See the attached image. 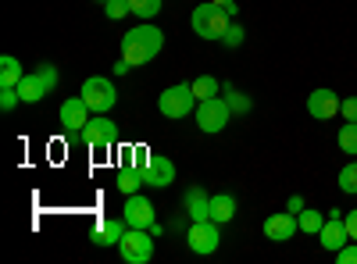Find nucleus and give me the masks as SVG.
I'll list each match as a JSON object with an SVG mask.
<instances>
[{
    "label": "nucleus",
    "mask_w": 357,
    "mask_h": 264,
    "mask_svg": "<svg viewBox=\"0 0 357 264\" xmlns=\"http://www.w3.org/2000/svg\"><path fill=\"white\" fill-rule=\"evenodd\" d=\"M161 50H165V33H161L158 25H151V22L129 29V33L122 36V57H126L132 68L151 65Z\"/></svg>",
    "instance_id": "f257e3e1"
},
{
    "label": "nucleus",
    "mask_w": 357,
    "mask_h": 264,
    "mask_svg": "<svg viewBox=\"0 0 357 264\" xmlns=\"http://www.w3.org/2000/svg\"><path fill=\"white\" fill-rule=\"evenodd\" d=\"M229 25H232V15L222 4H215V0H207V4L193 8V33L200 40H222Z\"/></svg>",
    "instance_id": "f03ea898"
},
{
    "label": "nucleus",
    "mask_w": 357,
    "mask_h": 264,
    "mask_svg": "<svg viewBox=\"0 0 357 264\" xmlns=\"http://www.w3.org/2000/svg\"><path fill=\"white\" fill-rule=\"evenodd\" d=\"M197 93H193V86L190 82H178V86H168V90L158 97V111L165 114V118L178 122V118H190V114L197 111Z\"/></svg>",
    "instance_id": "7ed1b4c3"
},
{
    "label": "nucleus",
    "mask_w": 357,
    "mask_h": 264,
    "mask_svg": "<svg viewBox=\"0 0 357 264\" xmlns=\"http://www.w3.org/2000/svg\"><path fill=\"white\" fill-rule=\"evenodd\" d=\"M79 97L89 104V111H93V114H107L114 107V100H118V90H114V82L107 75H89L82 82V93Z\"/></svg>",
    "instance_id": "20e7f679"
},
{
    "label": "nucleus",
    "mask_w": 357,
    "mask_h": 264,
    "mask_svg": "<svg viewBox=\"0 0 357 264\" xmlns=\"http://www.w3.org/2000/svg\"><path fill=\"white\" fill-rule=\"evenodd\" d=\"M229 118H232V107H229L225 97H211V100H200L197 104V129L207 132V136L222 132L229 125Z\"/></svg>",
    "instance_id": "39448f33"
},
{
    "label": "nucleus",
    "mask_w": 357,
    "mask_h": 264,
    "mask_svg": "<svg viewBox=\"0 0 357 264\" xmlns=\"http://www.w3.org/2000/svg\"><path fill=\"white\" fill-rule=\"evenodd\" d=\"M118 254H122L126 264H146L154 257V236L146 228H126L122 243H118Z\"/></svg>",
    "instance_id": "423d86ee"
},
{
    "label": "nucleus",
    "mask_w": 357,
    "mask_h": 264,
    "mask_svg": "<svg viewBox=\"0 0 357 264\" xmlns=\"http://www.w3.org/2000/svg\"><path fill=\"white\" fill-rule=\"evenodd\" d=\"M186 243H190V250H193V254H200V257L215 254V250H218V243H222V225H218L215 218L193 222V225H190V232H186Z\"/></svg>",
    "instance_id": "0eeeda50"
},
{
    "label": "nucleus",
    "mask_w": 357,
    "mask_h": 264,
    "mask_svg": "<svg viewBox=\"0 0 357 264\" xmlns=\"http://www.w3.org/2000/svg\"><path fill=\"white\" fill-rule=\"evenodd\" d=\"M79 139L86 146H93V150H111L114 139H118V125L107 118V114H93V118L86 122V129L79 132Z\"/></svg>",
    "instance_id": "6e6552de"
},
{
    "label": "nucleus",
    "mask_w": 357,
    "mask_h": 264,
    "mask_svg": "<svg viewBox=\"0 0 357 264\" xmlns=\"http://www.w3.org/2000/svg\"><path fill=\"white\" fill-rule=\"evenodd\" d=\"M93 118V111H89V104L82 100V97H72V100H65L61 104V111H57V122L65 125V132L68 136H79L82 129H86V122Z\"/></svg>",
    "instance_id": "1a4fd4ad"
},
{
    "label": "nucleus",
    "mask_w": 357,
    "mask_h": 264,
    "mask_svg": "<svg viewBox=\"0 0 357 264\" xmlns=\"http://www.w3.org/2000/svg\"><path fill=\"white\" fill-rule=\"evenodd\" d=\"M122 218H126V225H129V228H151V225L158 222V218H154V203L146 200L143 193H132V196H126Z\"/></svg>",
    "instance_id": "9d476101"
},
{
    "label": "nucleus",
    "mask_w": 357,
    "mask_h": 264,
    "mask_svg": "<svg viewBox=\"0 0 357 264\" xmlns=\"http://www.w3.org/2000/svg\"><path fill=\"white\" fill-rule=\"evenodd\" d=\"M340 107H343V97H336V90H325V86L307 97V114H311L314 122H329V118H336Z\"/></svg>",
    "instance_id": "9b49d317"
},
{
    "label": "nucleus",
    "mask_w": 357,
    "mask_h": 264,
    "mask_svg": "<svg viewBox=\"0 0 357 264\" xmlns=\"http://www.w3.org/2000/svg\"><path fill=\"white\" fill-rule=\"evenodd\" d=\"M296 232H301V222H296L293 211H279V215H268L264 218V236L272 240V243H286L293 240Z\"/></svg>",
    "instance_id": "f8f14e48"
},
{
    "label": "nucleus",
    "mask_w": 357,
    "mask_h": 264,
    "mask_svg": "<svg viewBox=\"0 0 357 264\" xmlns=\"http://www.w3.org/2000/svg\"><path fill=\"white\" fill-rule=\"evenodd\" d=\"M318 243H321V250H329V254H336V250H343V247L350 243L347 225H343L340 215H329V218H325V225H321V232H318Z\"/></svg>",
    "instance_id": "ddd939ff"
},
{
    "label": "nucleus",
    "mask_w": 357,
    "mask_h": 264,
    "mask_svg": "<svg viewBox=\"0 0 357 264\" xmlns=\"http://www.w3.org/2000/svg\"><path fill=\"white\" fill-rule=\"evenodd\" d=\"M143 179H146V186H154V189H168L175 183V164L165 154H154L151 164H146V171H143Z\"/></svg>",
    "instance_id": "4468645a"
},
{
    "label": "nucleus",
    "mask_w": 357,
    "mask_h": 264,
    "mask_svg": "<svg viewBox=\"0 0 357 264\" xmlns=\"http://www.w3.org/2000/svg\"><path fill=\"white\" fill-rule=\"evenodd\" d=\"M18 93H22V104H40L43 97H50V82L36 72H25L22 82H18Z\"/></svg>",
    "instance_id": "2eb2a0df"
},
{
    "label": "nucleus",
    "mask_w": 357,
    "mask_h": 264,
    "mask_svg": "<svg viewBox=\"0 0 357 264\" xmlns=\"http://www.w3.org/2000/svg\"><path fill=\"white\" fill-rule=\"evenodd\" d=\"M126 218L122 222H118V218H104V222H97V228H93V236H89V240H93L97 247H118V243H122V236H126Z\"/></svg>",
    "instance_id": "dca6fc26"
},
{
    "label": "nucleus",
    "mask_w": 357,
    "mask_h": 264,
    "mask_svg": "<svg viewBox=\"0 0 357 264\" xmlns=\"http://www.w3.org/2000/svg\"><path fill=\"white\" fill-rule=\"evenodd\" d=\"M183 208H186V215L193 222H204V218H211V196H207L200 186H190L183 193Z\"/></svg>",
    "instance_id": "f3484780"
},
{
    "label": "nucleus",
    "mask_w": 357,
    "mask_h": 264,
    "mask_svg": "<svg viewBox=\"0 0 357 264\" xmlns=\"http://www.w3.org/2000/svg\"><path fill=\"white\" fill-rule=\"evenodd\" d=\"M211 218H215L218 225H229V222L236 218V196H232V193H215V196H211Z\"/></svg>",
    "instance_id": "a211bd4d"
},
{
    "label": "nucleus",
    "mask_w": 357,
    "mask_h": 264,
    "mask_svg": "<svg viewBox=\"0 0 357 264\" xmlns=\"http://www.w3.org/2000/svg\"><path fill=\"white\" fill-rule=\"evenodd\" d=\"M146 186V179H143V168H136V164H129V168H122L118 171V189H122L126 196H132V193H139Z\"/></svg>",
    "instance_id": "6ab92c4d"
},
{
    "label": "nucleus",
    "mask_w": 357,
    "mask_h": 264,
    "mask_svg": "<svg viewBox=\"0 0 357 264\" xmlns=\"http://www.w3.org/2000/svg\"><path fill=\"white\" fill-rule=\"evenodd\" d=\"M190 86H193L197 100H211V97H222V86H218V79H215V75H197Z\"/></svg>",
    "instance_id": "aec40b11"
},
{
    "label": "nucleus",
    "mask_w": 357,
    "mask_h": 264,
    "mask_svg": "<svg viewBox=\"0 0 357 264\" xmlns=\"http://www.w3.org/2000/svg\"><path fill=\"white\" fill-rule=\"evenodd\" d=\"M22 82V65L15 61V57H0V86H18Z\"/></svg>",
    "instance_id": "412c9836"
},
{
    "label": "nucleus",
    "mask_w": 357,
    "mask_h": 264,
    "mask_svg": "<svg viewBox=\"0 0 357 264\" xmlns=\"http://www.w3.org/2000/svg\"><path fill=\"white\" fill-rule=\"evenodd\" d=\"M296 222H301V232H307V236H318V232H321V225H325V215H321V211H311V208H304L301 215H296Z\"/></svg>",
    "instance_id": "4be33fe9"
},
{
    "label": "nucleus",
    "mask_w": 357,
    "mask_h": 264,
    "mask_svg": "<svg viewBox=\"0 0 357 264\" xmlns=\"http://www.w3.org/2000/svg\"><path fill=\"white\" fill-rule=\"evenodd\" d=\"M129 11L143 22H151L154 15H161V0H129Z\"/></svg>",
    "instance_id": "5701e85b"
},
{
    "label": "nucleus",
    "mask_w": 357,
    "mask_h": 264,
    "mask_svg": "<svg viewBox=\"0 0 357 264\" xmlns=\"http://www.w3.org/2000/svg\"><path fill=\"white\" fill-rule=\"evenodd\" d=\"M336 143H340V150H343V154H357V122H347V125L340 129Z\"/></svg>",
    "instance_id": "b1692460"
},
{
    "label": "nucleus",
    "mask_w": 357,
    "mask_h": 264,
    "mask_svg": "<svg viewBox=\"0 0 357 264\" xmlns=\"http://www.w3.org/2000/svg\"><path fill=\"white\" fill-rule=\"evenodd\" d=\"M340 189L343 193H350V196H357V161H350V164H343L340 168Z\"/></svg>",
    "instance_id": "393cba45"
},
{
    "label": "nucleus",
    "mask_w": 357,
    "mask_h": 264,
    "mask_svg": "<svg viewBox=\"0 0 357 264\" xmlns=\"http://www.w3.org/2000/svg\"><path fill=\"white\" fill-rule=\"evenodd\" d=\"M18 104H22L18 86H0V111H15Z\"/></svg>",
    "instance_id": "a878e982"
},
{
    "label": "nucleus",
    "mask_w": 357,
    "mask_h": 264,
    "mask_svg": "<svg viewBox=\"0 0 357 264\" xmlns=\"http://www.w3.org/2000/svg\"><path fill=\"white\" fill-rule=\"evenodd\" d=\"M229 107H232V114H247L250 111V97L247 93H240V90H229Z\"/></svg>",
    "instance_id": "bb28decb"
},
{
    "label": "nucleus",
    "mask_w": 357,
    "mask_h": 264,
    "mask_svg": "<svg viewBox=\"0 0 357 264\" xmlns=\"http://www.w3.org/2000/svg\"><path fill=\"white\" fill-rule=\"evenodd\" d=\"M218 43H222V47H229V50H236V47L243 43V25H236V22H232V25L225 29V36H222Z\"/></svg>",
    "instance_id": "cd10ccee"
},
{
    "label": "nucleus",
    "mask_w": 357,
    "mask_h": 264,
    "mask_svg": "<svg viewBox=\"0 0 357 264\" xmlns=\"http://www.w3.org/2000/svg\"><path fill=\"white\" fill-rule=\"evenodd\" d=\"M104 15H107L111 22H118V18L132 15V11H129V0H107V4H104Z\"/></svg>",
    "instance_id": "c85d7f7f"
},
{
    "label": "nucleus",
    "mask_w": 357,
    "mask_h": 264,
    "mask_svg": "<svg viewBox=\"0 0 357 264\" xmlns=\"http://www.w3.org/2000/svg\"><path fill=\"white\" fill-rule=\"evenodd\" d=\"M336 261L340 264H357V240H350L343 250H336Z\"/></svg>",
    "instance_id": "c756f323"
},
{
    "label": "nucleus",
    "mask_w": 357,
    "mask_h": 264,
    "mask_svg": "<svg viewBox=\"0 0 357 264\" xmlns=\"http://www.w3.org/2000/svg\"><path fill=\"white\" fill-rule=\"evenodd\" d=\"M340 114L347 122H357V97H343V107H340Z\"/></svg>",
    "instance_id": "7c9ffc66"
},
{
    "label": "nucleus",
    "mask_w": 357,
    "mask_h": 264,
    "mask_svg": "<svg viewBox=\"0 0 357 264\" xmlns=\"http://www.w3.org/2000/svg\"><path fill=\"white\" fill-rule=\"evenodd\" d=\"M132 154H136V157H132V164L146 171V164H151V157H154V154H151V150H146V146H136V150H132Z\"/></svg>",
    "instance_id": "2f4dec72"
},
{
    "label": "nucleus",
    "mask_w": 357,
    "mask_h": 264,
    "mask_svg": "<svg viewBox=\"0 0 357 264\" xmlns=\"http://www.w3.org/2000/svg\"><path fill=\"white\" fill-rule=\"evenodd\" d=\"M343 225H347V236H350V240H357V208L343 215Z\"/></svg>",
    "instance_id": "473e14b6"
},
{
    "label": "nucleus",
    "mask_w": 357,
    "mask_h": 264,
    "mask_svg": "<svg viewBox=\"0 0 357 264\" xmlns=\"http://www.w3.org/2000/svg\"><path fill=\"white\" fill-rule=\"evenodd\" d=\"M40 75L50 82V90H54V86H57V68L54 65H40Z\"/></svg>",
    "instance_id": "72a5a7b5"
},
{
    "label": "nucleus",
    "mask_w": 357,
    "mask_h": 264,
    "mask_svg": "<svg viewBox=\"0 0 357 264\" xmlns=\"http://www.w3.org/2000/svg\"><path fill=\"white\" fill-rule=\"evenodd\" d=\"M286 211L301 215V211H304V196H289V200H286Z\"/></svg>",
    "instance_id": "f704fd0d"
},
{
    "label": "nucleus",
    "mask_w": 357,
    "mask_h": 264,
    "mask_svg": "<svg viewBox=\"0 0 357 264\" xmlns=\"http://www.w3.org/2000/svg\"><path fill=\"white\" fill-rule=\"evenodd\" d=\"M126 72H132V65H129V61H126V57H122V61H118V65H114V75H126Z\"/></svg>",
    "instance_id": "c9c22d12"
},
{
    "label": "nucleus",
    "mask_w": 357,
    "mask_h": 264,
    "mask_svg": "<svg viewBox=\"0 0 357 264\" xmlns=\"http://www.w3.org/2000/svg\"><path fill=\"white\" fill-rule=\"evenodd\" d=\"M215 4H222V8H229V4H236V0H215Z\"/></svg>",
    "instance_id": "e433bc0d"
},
{
    "label": "nucleus",
    "mask_w": 357,
    "mask_h": 264,
    "mask_svg": "<svg viewBox=\"0 0 357 264\" xmlns=\"http://www.w3.org/2000/svg\"><path fill=\"white\" fill-rule=\"evenodd\" d=\"M100 4H107V0H100Z\"/></svg>",
    "instance_id": "4c0bfd02"
}]
</instances>
